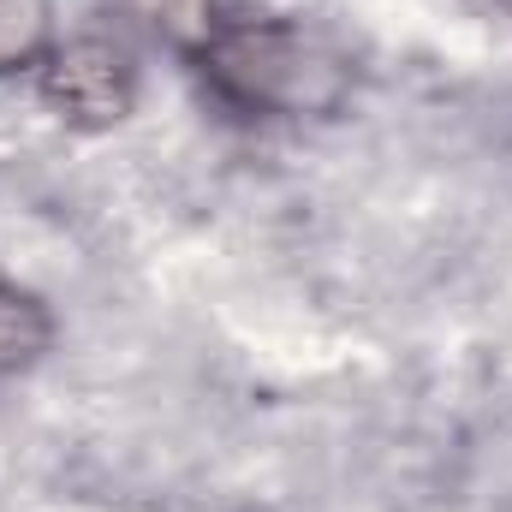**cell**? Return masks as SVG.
Listing matches in <instances>:
<instances>
[{
  "instance_id": "cell-2",
  "label": "cell",
  "mask_w": 512,
  "mask_h": 512,
  "mask_svg": "<svg viewBox=\"0 0 512 512\" xmlns=\"http://www.w3.org/2000/svg\"><path fill=\"white\" fill-rule=\"evenodd\" d=\"M30 84L36 102L54 114V126L78 137H108L131 126L143 102V60L120 30H66Z\"/></svg>"
},
{
  "instance_id": "cell-3",
  "label": "cell",
  "mask_w": 512,
  "mask_h": 512,
  "mask_svg": "<svg viewBox=\"0 0 512 512\" xmlns=\"http://www.w3.org/2000/svg\"><path fill=\"white\" fill-rule=\"evenodd\" d=\"M54 346H60V316H54V304H48L30 280L0 274V382L30 376L36 364H48Z\"/></svg>"
},
{
  "instance_id": "cell-1",
  "label": "cell",
  "mask_w": 512,
  "mask_h": 512,
  "mask_svg": "<svg viewBox=\"0 0 512 512\" xmlns=\"http://www.w3.org/2000/svg\"><path fill=\"white\" fill-rule=\"evenodd\" d=\"M203 90L245 114V120H286L322 126L340 120L358 96V60L304 18H227L185 54Z\"/></svg>"
},
{
  "instance_id": "cell-5",
  "label": "cell",
  "mask_w": 512,
  "mask_h": 512,
  "mask_svg": "<svg viewBox=\"0 0 512 512\" xmlns=\"http://www.w3.org/2000/svg\"><path fill=\"white\" fill-rule=\"evenodd\" d=\"M131 12H137L179 60L221 24V6H215V0H131Z\"/></svg>"
},
{
  "instance_id": "cell-4",
  "label": "cell",
  "mask_w": 512,
  "mask_h": 512,
  "mask_svg": "<svg viewBox=\"0 0 512 512\" xmlns=\"http://www.w3.org/2000/svg\"><path fill=\"white\" fill-rule=\"evenodd\" d=\"M60 36V0H0V84L36 78Z\"/></svg>"
}]
</instances>
